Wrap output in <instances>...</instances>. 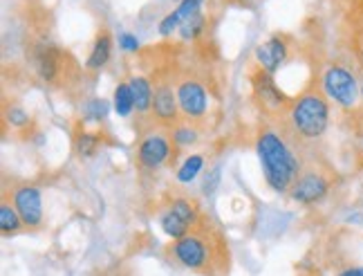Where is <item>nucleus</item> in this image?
Returning a JSON list of instances; mask_svg holds the SVG:
<instances>
[{"label": "nucleus", "mask_w": 363, "mask_h": 276, "mask_svg": "<svg viewBox=\"0 0 363 276\" xmlns=\"http://www.w3.org/2000/svg\"><path fill=\"white\" fill-rule=\"evenodd\" d=\"M229 3H249V0H229Z\"/></svg>", "instance_id": "obj_27"}, {"label": "nucleus", "mask_w": 363, "mask_h": 276, "mask_svg": "<svg viewBox=\"0 0 363 276\" xmlns=\"http://www.w3.org/2000/svg\"><path fill=\"white\" fill-rule=\"evenodd\" d=\"M220 180H222V169L213 167L211 171L206 173L204 182H202V193H204V196H213L216 189L220 187Z\"/></svg>", "instance_id": "obj_24"}, {"label": "nucleus", "mask_w": 363, "mask_h": 276, "mask_svg": "<svg viewBox=\"0 0 363 276\" xmlns=\"http://www.w3.org/2000/svg\"><path fill=\"white\" fill-rule=\"evenodd\" d=\"M251 86H254V94L256 99L262 104V108H269V110H281L285 108L289 101L287 96L283 94V90L276 86L274 74L264 72L262 67L251 72Z\"/></svg>", "instance_id": "obj_11"}, {"label": "nucleus", "mask_w": 363, "mask_h": 276, "mask_svg": "<svg viewBox=\"0 0 363 276\" xmlns=\"http://www.w3.org/2000/svg\"><path fill=\"white\" fill-rule=\"evenodd\" d=\"M330 187H332V180L323 171L307 169V171H301L296 182L291 184L289 196L294 198L298 204H314V202H320L328 196Z\"/></svg>", "instance_id": "obj_8"}, {"label": "nucleus", "mask_w": 363, "mask_h": 276, "mask_svg": "<svg viewBox=\"0 0 363 276\" xmlns=\"http://www.w3.org/2000/svg\"><path fill=\"white\" fill-rule=\"evenodd\" d=\"M289 126L301 140H318L330 123V104L325 92L316 88L305 90L298 99L289 104Z\"/></svg>", "instance_id": "obj_2"}, {"label": "nucleus", "mask_w": 363, "mask_h": 276, "mask_svg": "<svg viewBox=\"0 0 363 276\" xmlns=\"http://www.w3.org/2000/svg\"><path fill=\"white\" fill-rule=\"evenodd\" d=\"M256 150L267 184L278 193H287L301 175L303 167L285 135L269 126L260 128L256 137Z\"/></svg>", "instance_id": "obj_1"}, {"label": "nucleus", "mask_w": 363, "mask_h": 276, "mask_svg": "<svg viewBox=\"0 0 363 276\" xmlns=\"http://www.w3.org/2000/svg\"><path fill=\"white\" fill-rule=\"evenodd\" d=\"M361 96H363V86H361Z\"/></svg>", "instance_id": "obj_28"}, {"label": "nucleus", "mask_w": 363, "mask_h": 276, "mask_svg": "<svg viewBox=\"0 0 363 276\" xmlns=\"http://www.w3.org/2000/svg\"><path fill=\"white\" fill-rule=\"evenodd\" d=\"M113 43H115L113 34H110L108 30H101L99 34H96L92 52L86 61V70H90V72L101 70V67L110 61V57H113Z\"/></svg>", "instance_id": "obj_14"}, {"label": "nucleus", "mask_w": 363, "mask_h": 276, "mask_svg": "<svg viewBox=\"0 0 363 276\" xmlns=\"http://www.w3.org/2000/svg\"><path fill=\"white\" fill-rule=\"evenodd\" d=\"M108 110H110V106L106 99H90L86 106H83V113H86L83 117L94 119V121H104L108 117Z\"/></svg>", "instance_id": "obj_23"}, {"label": "nucleus", "mask_w": 363, "mask_h": 276, "mask_svg": "<svg viewBox=\"0 0 363 276\" xmlns=\"http://www.w3.org/2000/svg\"><path fill=\"white\" fill-rule=\"evenodd\" d=\"M171 140L175 144V148H184V146H193L195 142L200 140V133L195 128V123L184 121V123H177V126L171 128Z\"/></svg>", "instance_id": "obj_18"}, {"label": "nucleus", "mask_w": 363, "mask_h": 276, "mask_svg": "<svg viewBox=\"0 0 363 276\" xmlns=\"http://www.w3.org/2000/svg\"><path fill=\"white\" fill-rule=\"evenodd\" d=\"M32 63L38 79L50 88H69L79 79V65L69 52L54 43H36L32 52Z\"/></svg>", "instance_id": "obj_4"}, {"label": "nucleus", "mask_w": 363, "mask_h": 276, "mask_svg": "<svg viewBox=\"0 0 363 276\" xmlns=\"http://www.w3.org/2000/svg\"><path fill=\"white\" fill-rule=\"evenodd\" d=\"M202 167H204V158L202 155H189L186 160H184V164L177 169V182H182V184H191L195 177L200 175V171H202Z\"/></svg>", "instance_id": "obj_19"}, {"label": "nucleus", "mask_w": 363, "mask_h": 276, "mask_svg": "<svg viewBox=\"0 0 363 276\" xmlns=\"http://www.w3.org/2000/svg\"><path fill=\"white\" fill-rule=\"evenodd\" d=\"M204 27H206L204 13H195L193 18H189V21H184V23L179 25L177 34H179L182 40H195V38H198L204 32Z\"/></svg>", "instance_id": "obj_22"}, {"label": "nucleus", "mask_w": 363, "mask_h": 276, "mask_svg": "<svg viewBox=\"0 0 363 276\" xmlns=\"http://www.w3.org/2000/svg\"><path fill=\"white\" fill-rule=\"evenodd\" d=\"M101 146V135L99 133H90V131H81L74 137V150L79 158H92Z\"/></svg>", "instance_id": "obj_17"}, {"label": "nucleus", "mask_w": 363, "mask_h": 276, "mask_svg": "<svg viewBox=\"0 0 363 276\" xmlns=\"http://www.w3.org/2000/svg\"><path fill=\"white\" fill-rule=\"evenodd\" d=\"M23 227V218L16 211L13 202H9V198H3V202H0V231H3V236L9 238L13 233H18Z\"/></svg>", "instance_id": "obj_16"}, {"label": "nucleus", "mask_w": 363, "mask_h": 276, "mask_svg": "<svg viewBox=\"0 0 363 276\" xmlns=\"http://www.w3.org/2000/svg\"><path fill=\"white\" fill-rule=\"evenodd\" d=\"M11 202L23 218L27 229H38L43 225V198L34 184H18L11 189Z\"/></svg>", "instance_id": "obj_9"}, {"label": "nucleus", "mask_w": 363, "mask_h": 276, "mask_svg": "<svg viewBox=\"0 0 363 276\" xmlns=\"http://www.w3.org/2000/svg\"><path fill=\"white\" fill-rule=\"evenodd\" d=\"M119 45L125 50V52H137L139 50V38L133 36V34H119Z\"/></svg>", "instance_id": "obj_25"}, {"label": "nucleus", "mask_w": 363, "mask_h": 276, "mask_svg": "<svg viewBox=\"0 0 363 276\" xmlns=\"http://www.w3.org/2000/svg\"><path fill=\"white\" fill-rule=\"evenodd\" d=\"M115 110L119 117H130L135 110V96L128 84H119L115 88Z\"/></svg>", "instance_id": "obj_20"}, {"label": "nucleus", "mask_w": 363, "mask_h": 276, "mask_svg": "<svg viewBox=\"0 0 363 276\" xmlns=\"http://www.w3.org/2000/svg\"><path fill=\"white\" fill-rule=\"evenodd\" d=\"M202 7H204V0H182L179 7L175 11H171L169 16L160 23V34L171 36L173 32L179 30V25L184 21L193 18L195 13H202Z\"/></svg>", "instance_id": "obj_13"}, {"label": "nucleus", "mask_w": 363, "mask_h": 276, "mask_svg": "<svg viewBox=\"0 0 363 276\" xmlns=\"http://www.w3.org/2000/svg\"><path fill=\"white\" fill-rule=\"evenodd\" d=\"M173 258L191 272L208 274L220 260V238H213L202 225L193 227L186 236L177 238L171 245Z\"/></svg>", "instance_id": "obj_3"}, {"label": "nucleus", "mask_w": 363, "mask_h": 276, "mask_svg": "<svg viewBox=\"0 0 363 276\" xmlns=\"http://www.w3.org/2000/svg\"><path fill=\"white\" fill-rule=\"evenodd\" d=\"M287 61V43L281 36H272L256 48V63L264 72L276 74Z\"/></svg>", "instance_id": "obj_12"}, {"label": "nucleus", "mask_w": 363, "mask_h": 276, "mask_svg": "<svg viewBox=\"0 0 363 276\" xmlns=\"http://www.w3.org/2000/svg\"><path fill=\"white\" fill-rule=\"evenodd\" d=\"M179 104H177V92L169 81H157L155 92H152V121H157L160 126L173 128L179 123Z\"/></svg>", "instance_id": "obj_10"}, {"label": "nucleus", "mask_w": 363, "mask_h": 276, "mask_svg": "<svg viewBox=\"0 0 363 276\" xmlns=\"http://www.w3.org/2000/svg\"><path fill=\"white\" fill-rule=\"evenodd\" d=\"M339 276H363V267H347L339 272Z\"/></svg>", "instance_id": "obj_26"}, {"label": "nucleus", "mask_w": 363, "mask_h": 276, "mask_svg": "<svg viewBox=\"0 0 363 276\" xmlns=\"http://www.w3.org/2000/svg\"><path fill=\"white\" fill-rule=\"evenodd\" d=\"M175 92H177V104H179L182 117L191 123L202 121L206 115V108H208V94H206V88L200 84V81L179 79Z\"/></svg>", "instance_id": "obj_7"}, {"label": "nucleus", "mask_w": 363, "mask_h": 276, "mask_svg": "<svg viewBox=\"0 0 363 276\" xmlns=\"http://www.w3.org/2000/svg\"><path fill=\"white\" fill-rule=\"evenodd\" d=\"M128 86L133 90V96H135V110L137 115H148L152 113V92L155 88L150 86V81L146 77H139V74H133L128 79Z\"/></svg>", "instance_id": "obj_15"}, {"label": "nucleus", "mask_w": 363, "mask_h": 276, "mask_svg": "<svg viewBox=\"0 0 363 276\" xmlns=\"http://www.w3.org/2000/svg\"><path fill=\"white\" fill-rule=\"evenodd\" d=\"M3 119H5V123H9L11 128H18V131H23V128H27L30 126V121H32V117H30V113L23 108V106H18V104H7L5 106V110H3Z\"/></svg>", "instance_id": "obj_21"}, {"label": "nucleus", "mask_w": 363, "mask_h": 276, "mask_svg": "<svg viewBox=\"0 0 363 276\" xmlns=\"http://www.w3.org/2000/svg\"><path fill=\"white\" fill-rule=\"evenodd\" d=\"M323 92L330 96L334 104H339L341 108H354L359 101V84L357 77L347 70L345 65L334 63L330 65L323 74Z\"/></svg>", "instance_id": "obj_5"}, {"label": "nucleus", "mask_w": 363, "mask_h": 276, "mask_svg": "<svg viewBox=\"0 0 363 276\" xmlns=\"http://www.w3.org/2000/svg\"><path fill=\"white\" fill-rule=\"evenodd\" d=\"M173 140L171 135H164L160 131H148L142 135L137 146V162L139 167L146 171H155L160 167H164L166 162L173 160Z\"/></svg>", "instance_id": "obj_6"}]
</instances>
